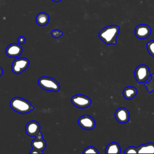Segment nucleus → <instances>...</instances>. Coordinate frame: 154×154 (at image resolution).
I'll return each instance as SVG.
<instances>
[{"label":"nucleus","instance_id":"obj_1","mask_svg":"<svg viewBox=\"0 0 154 154\" xmlns=\"http://www.w3.org/2000/svg\"><path fill=\"white\" fill-rule=\"evenodd\" d=\"M119 31V26L116 25H109L103 28L99 32V37L106 45H116Z\"/></svg>","mask_w":154,"mask_h":154},{"label":"nucleus","instance_id":"obj_2","mask_svg":"<svg viewBox=\"0 0 154 154\" xmlns=\"http://www.w3.org/2000/svg\"><path fill=\"white\" fill-rule=\"evenodd\" d=\"M10 105L14 111L20 114H26L34 109L30 102L19 97L13 98L10 100Z\"/></svg>","mask_w":154,"mask_h":154},{"label":"nucleus","instance_id":"obj_3","mask_svg":"<svg viewBox=\"0 0 154 154\" xmlns=\"http://www.w3.org/2000/svg\"><path fill=\"white\" fill-rule=\"evenodd\" d=\"M38 84L43 89L50 91L58 92L60 88L58 82L55 79L48 76L40 78L38 80Z\"/></svg>","mask_w":154,"mask_h":154},{"label":"nucleus","instance_id":"obj_4","mask_svg":"<svg viewBox=\"0 0 154 154\" xmlns=\"http://www.w3.org/2000/svg\"><path fill=\"white\" fill-rule=\"evenodd\" d=\"M134 75L138 83H143L149 79L151 74L149 68L146 65L141 64L136 67Z\"/></svg>","mask_w":154,"mask_h":154},{"label":"nucleus","instance_id":"obj_5","mask_svg":"<svg viewBox=\"0 0 154 154\" xmlns=\"http://www.w3.org/2000/svg\"><path fill=\"white\" fill-rule=\"evenodd\" d=\"M31 145L32 147V150L29 152V153L41 154L43 153V151L46 148V143L43 139V135L41 132L35 136V138L31 141Z\"/></svg>","mask_w":154,"mask_h":154},{"label":"nucleus","instance_id":"obj_6","mask_svg":"<svg viewBox=\"0 0 154 154\" xmlns=\"http://www.w3.org/2000/svg\"><path fill=\"white\" fill-rule=\"evenodd\" d=\"M29 64V60L24 57L15 59L11 66V70L15 74H20L26 70Z\"/></svg>","mask_w":154,"mask_h":154},{"label":"nucleus","instance_id":"obj_7","mask_svg":"<svg viewBox=\"0 0 154 154\" xmlns=\"http://www.w3.org/2000/svg\"><path fill=\"white\" fill-rule=\"evenodd\" d=\"M71 102L73 105L79 108H85L88 107L91 103V99L82 94H76L71 98Z\"/></svg>","mask_w":154,"mask_h":154},{"label":"nucleus","instance_id":"obj_8","mask_svg":"<svg viewBox=\"0 0 154 154\" xmlns=\"http://www.w3.org/2000/svg\"><path fill=\"white\" fill-rule=\"evenodd\" d=\"M78 123L80 127L85 130H91L96 125L94 119L88 115H84L80 117L78 120Z\"/></svg>","mask_w":154,"mask_h":154},{"label":"nucleus","instance_id":"obj_9","mask_svg":"<svg viewBox=\"0 0 154 154\" xmlns=\"http://www.w3.org/2000/svg\"><path fill=\"white\" fill-rule=\"evenodd\" d=\"M151 28L146 24H140L135 28V35L140 39H146L151 34Z\"/></svg>","mask_w":154,"mask_h":154},{"label":"nucleus","instance_id":"obj_10","mask_svg":"<svg viewBox=\"0 0 154 154\" xmlns=\"http://www.w3.org/2000/svg\"><path fill=\"white\" fill-rule=\"evenodd\" d=\"M114 116L117 121L120 123H126L129 120V112L124 107L119 108L115 112Z\"/></svg>","mask_w":154,"mask_h":154},{"label":"nucleus","instance_id":"obj_11","mask_svg":"<svg viewBox=\"0 0 154 154\" xmlns=\"http://www.w3.org/2000/svg\"><path fill=\"white\" fill-rule=\"evenodd\" d=\"M22 52V46L17 43H12L7 46L5 50V54L11 58L19 57Z\"/></svg>","mask_w":154,"mask_h":154},{"label":"nucleus","instance_id":"obj_12","mask_svg":"<svg viewBox=\"0 0 154 154\" xmlns=\"http://www.w3.org/2000/svg\"><path fill=\"white\" fill-rule=\"evenodd\" d=\"M40 126L39 123L35 121H31L28 122L25 126V131L29 136L35 137L40 132Z\"/></svg>","mask_w":154,"mask_h":154},{"label":"nucleus","instance_id":"obj_13","mask_svg":"<svg viewBox=\"0 0 154 154\" xmlns=\"http://www.w3.org/2000/svg\"><path fill=\"white\" fill-rule=\"evenodd\" d=\"M137 92L138 90L135 87L132 86H128L123 89V95L126 99L130 100L137 95Z\"/></svg>","mask_w":154,"mask_h":154},{"label":"nucleus","instance_id":"obj_14","mask_svg":"<svg viewBox=\"0 0 154 154\" xmlns=\"http://www.w3.org/2000/svg\"><path fill=\"white\" fill-rule=\"evenodd\" d=\"M138 153H154V143L143 144L137 147Z\"/></svg>","mask_w":154,"mask_h":154},{"label":"nucleus","instance_id":"obj_15","mask_svg":"<svg viewBox=\"0 0 154 154\" xmlns=\"http://www.w3.org/2000/svg\"><path fill=\"white\" fill-rule=\"evenodd\" d=\"M35 20L38 25L45 26L49 21V16L45 13H40L37 15Z\"/></svg>","mask_w":154,"mask_h":154},{"label":"nucleus","instance_id":"obj_16","mask_svg":"<svg viewBox=\"0 0 154 154\" xmlns=\"http://www.w3.org/2000/svg\"><path fill=\"white\" fill-rule=\"evenodd\" d=\"M121 152V148L120 145L116 142L109 143L105 149L106 153H120Z\"/></svg>","mask_w":154,"mask_h":154},{"label":"nucleus","instance_id":"obj_17","mask_svg":"<svg viewBox=\"0 0 154 154\" xmlns=\"http://www.w3.org/2000/svg\"><path fill=\"white\" fill-rule=\"evenodd\" d=\"M144 83L147 92L152 93L154 91V73L151 74L150 76Z\"/></svg>","mask_w":154,"mask_h":154},{"label":"nucleus","instance_id":"obj_18","mask_svg":"<svg viewBox=\"0 0 154 154\" xmlns=\"http://www.w3.org/2000/svg\"><path fill=\"white\" fill-rule=\"evenodd\" d=\"M146 47L149 54L154 57V40L148 42L146 45Z\"/></svg>","mask_w":154,"mask_h":154},{"label":"nucleus","instance_id":"obj_19","mask_svg":"<svg viewBox=\"0 0 154 154\" xmlns=\"http://www.w3.org/2000/svg\"><path fill=\"white\" fill-rule=\"evenodd\" d=\"M82 153H99V152L94 147L88 146L83 150Z\"/></svg>","mask_w":154,"mask_h":154},{"label":"nucleus","instance_id":"obj_20","mask_svg":"<svg viewBox=\"0 0 154 154\" xmlns=\"http://www.w3.org/2000/svg\"><path fill=\"white\" fill-rule=\"evenodd\" d=\"M124 153H138V149L137 147H135L134 146H130L126 148Z\"/></svg>","mask_w":154,"mask_h":154},{"label":"nucleus","instance_id":"obj_21","mask_svg":"<svg viewBox=\"0 0 154 154\" xmlns=\"http://www.w3.org/2000/svg\"><path fill=\"white\" fill-rule=\"evenodd\" d=\"M51 35L52 37H54V38H58L59 37H60L62 35H63V32L58 30V29H54L51 31Z\"/></svg>","mask_w":154,"mask_h":154},{"label":"nucleus","instance_id":"obj_22","mask_svg":"<svg viewBox=\"0 0 154 154\" xmlns=\"http://www.w3.org/2000/svg\"><path fill=\"white\" fill-rule=\"evenodd\" d=\"M25 40H26L25 38L23 36H20V37H19L18 39H17L19 43H20V44H23L25 42Z\"/></svg>","mask_w":154,"mask_h":154},{"label":"nucleus","instance_id":"obj_23","mask_svg":"<svg viewBox=\"0 0 154 154\" xmlns=\"http://www.w3.org/2000/svg\"><path fill=\"white\" fill-rule=\"evenodd\" d=\"M2 73H3V70H2V69L0 67V76L2 75Z\"/></svg>","mask_w":154,"mask_h":154},{"label":"nucleus","instance_id":"obj_24","mask_svg":"<svg viewBox=\"0 0 154 154\" xmlns=\"http://www.w3.org/2000/svg\"><path fill=\"white\" fill-rule=\"evenodd\" d=\"M52 1H54V2H60V1H61L62 0H52Z\"/></svg>","mask_w":154,"mask_h":154}]
</instances>
